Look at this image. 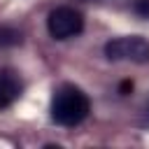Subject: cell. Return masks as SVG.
Masks as SVG:
<instances>
[{"label": "cell", "instance_id": "1", "mask_svg": "<svg viewBox=\"0 0 149 149\" xmlns=\"http://www.w3.org/2000/svg\"><path fill=\"white\" fill-rule=\"evenodd\" d=\"M88 109H91L88 95L72 84L61 86L51 98V119L58 126H68V128L79 126L88 116Z\"/></svg>", "mask_w": 149, "mask_h": 149}, {"label": "cell", "instance_id": "2", "mask_svg": "<svg viewBox=\"0 0 149 149\" xmlns=\"http://www.w3.org/2000/svg\"><path fill=\"white\" fill-rule=\"evenodd\" d=\"M47 30L56 40H70L84 30V16L74 7H56L47 16Z\"/></svg>", "mask_w": 149, "mask_h": 149}, {"label": "cell", "instance_id": "3", "mask_svg": "<svg viewBox=\"0 0 149 149\" xmlns=\"http://www.w3.org/2000/svg\"><path fill=\"white\" fill-rule=\"evenodd\" d=\"M105 56L109 61H133V63H147L149 61V42L140 35L130 37H116L105 44Z\"/></svg>", "mask_w": 149, "mask_h": 149}, {"label": "cell", "instance_id": "4", "mask_svg": "<svg viewBox=\"0 0 149 149\" xmlns=\"http://www.w3.org/2000/svg\"><path fill=\"white\" fill-rule=\"evenodd\" d=\"M23 91V84L19 79V74L9 68H2L0 70V109L2 107H9Z\"/></svg>", "mask_w": 149, "mask_h": 149}, {"label": "cell", "instance_id": "5", "mask_svg": "<svg viewBox=\"0 0 149 149\" xmlns=\"http://www.w3.org/2000/svg\"><path fill=\"white\" fill-rule=\"evenodd\" d=\"M21 33L16 28H9V26H0V47H16L21 44Z\"/></svg>", "mask_w": 149, "mask_h": 149}, {"label": "cell", "instance_id": "6", "mask_svg": "<svg viewBox=\"0 0 149 149\" xmlns=\"http://www.w3.org/2000/svg\"><path fill=\"white\" fill-rule=\"evenodd\" d=\"M133 9L140 14V16H144V19H149V0H135V5H133Z\"/></svg>", "mask_w": 149, "mask_h": 149}, {"label": "cell", "instance_id": "7", "mask_svg": "<svg viewBox=\"0 0 149 149\" xmlns=\"http://www.w3.org/2000/svg\"><path fill=\"white\" fill-rule=\"evenodd\" d=\"M130 88H133V81H123V84H121V93H123V95H126Z\"/></svg>", "mask_w": 149, "mask_h": 149}]
</instances>
